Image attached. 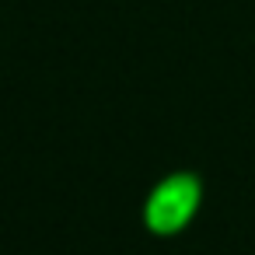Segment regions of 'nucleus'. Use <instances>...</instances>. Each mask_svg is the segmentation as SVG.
<instances>
[{"instance_id":"1","label":"nucleus","mask_w":255,"mask_h":255,"mask_svg":"<svg viewBox=\"0 0 255 255\" xmlns=\"http://www.w3.org/2000/svg\"><path fill=\"white\" fill-rule=\"evenodd\" d=\"M199 199H203V185L196 175H171L164 178L161 185H154V192L147 196V206H143V224L150 234L157 238H171L178 231L189 227V220L196 217L199 210Z\"/></svg>"}]
</instances>
